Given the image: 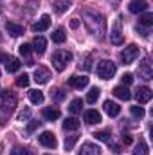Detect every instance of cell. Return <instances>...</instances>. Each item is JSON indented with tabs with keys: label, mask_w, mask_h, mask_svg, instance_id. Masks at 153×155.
I'll list each match as a JSON object with an SVG mask.
<instances>
[{
	"label": "cell",
	"mask_w": 153,
	"mask_h": 155,
	"mask_svg": "<svg viewBox=\"0 0 153 155\" xmlns=\"http://www.w3.org/2000/svg\"><path fill=\"white\" fill-rule=\"evenodd\" d=\"M70 61H72V52H70V51H56V52L52 54V67H54L58 72L65 71V67H67Z\"/></svg>",
	"instance_id": "1"
},
{
	"label": "cell",
	"mask_w": 153,
	"mask_h": 155,
	"mask_svg": "<svg viewBox=\"0 0 153 155\" xmlns=\"http://www.w3.org/2000/svg\"><path fill=\"white\" fill-rule=\"evenodd\" d=\"M96 71H97V76L101 79H112L115 76V72H117V67H115V63L112 60H101L97 63Z\"/></svg>",
	"instance_id": "2"
},
{
	"label": "cell",
	"mask_w": 153,
	"mask_h": 155,
	"mask_svg": "<svg viewBox=\"0 0 153 155\" xmlns=\"http://www.w3.org/2000/svg\"><path fill=\"white\" fill-rule=\"evenodd\" d=\"M16 107V96L13 92H2L0 94V108L5 110V112H11L13 108Z\"/></svg>",
	"instance_id": "3"
},
{
	"label": "cell",
	"mask_w": 153,
	"mask_h": 155,
	"mask_svg": "<svg viewBox=\"0 0 153 155\" xmlns=\"http://www.w3.org/2000/svg\"><path fill=\"white\" fill-rule=\"evenodd\" d=\"M137 58H139V47H137V45H128V47L121 52V60H122L124 65L133 63Z\"/></svg>",
	"instance_id": "4"
},
{
	"label": "cell",
	"mask_w": 153,
	"mask_h": 155,
	"mask_svg": "<svg viewBox=\"0 0 153 155\" xmlns=\"http://www.w3.org/2000/svg\"><path fill=\"white\" fill-rule=\"evenodd\" d=\"M38 143L41 146H45V148H56L58 146V141H56V135L52 134V132H41L38 135Z\"/></svg>",
	"instance_id": "5"
},
{
	"label": "cell",
	"mask_w": 153,
	"mask_h": 155,
	"mask_svg": "<svg viewBox=\"0 0 153 155\" xmlns=\"http://www.w3.org/2000/svg\"><path fill=\"white\" fill-rule=\"evenodd\" d=\"M49 79H50L49 69H45V67H36V69H34V81H36L38 85L49 83Z\"/></svg>",
	"instance_id": "6"
},
{
	"label": "cell",
	"mask_w": 153,
	"mask_h": 155,
	"mask_svg": "<svg viewBox=\"0 0 153 155\" xmlns=\"http://www.w3.org/2000/svg\"><path fill=\"white\" fill-rule=\"evenodd\" d=\"M151 96H153V92H151V88H148V87H139V90L135 92V97H137V101L141 105L148 103L151 99Z\"/></svg>",
	"instance_id": "7"
},
{
	"label": "cell",
	"mask_w": 153,
	"mask_h": 155,
	"mask_svg": "<svg viewBox=\"0 0 153 155\" xmlns=\"http://www.w3.org/2000/svg\"><path fill=\"white\" fill-rule=\"evenodd\" d=\"M148 2L146 0H132L130 4H128V9H130V13H144V11H148Z\"/></svg>",
	"instance_id": "8"
},
{
	"label": "cell",
	"mask_w": 153,
	"mask_h": 155,
	"mask_svg": "<svg viewBox=\"0 0 153 155\" xmlns=\"http://www.w3.org/2000/svg\"><path fill=\"white\" fill-rule=\"evenodd\" d=\"M49 25H50V16H49V15H43L38 22H34V24H33V31H34V33L47 31V29H49Z\"/></svg>",
	"instance_id": "9"
},
{
	"label": "cell",
	"mask_w": 153,
	"mask_h": 155,
	"mask_svg": "<svg viewBox=\"0 0 153 155\" xmlns=\"http://www.w3.org/2000/svg\"><path fill=\"white\" fill-rule=\"evenodd\" d=\"M77 155H101V148L94 143H85Z\"/></svg>",
	"instance_id": "10"
},
{
	"label": "cell",
	"mask_w": 153,
	"mask_h": 155,
	"mask_svg": "<svg viewBox=\"0 0 153 155\" xmlns=\"http://www.w3.org/2000/svg\"><path fill=\"white\" fill-rule=\"evenodd\" d=\"M139 78H142V79H146V81L153 79V69H151V65H150L148 60L139 65Z\"/></svg>",
	"instance_id": "11"
},
{
	"label": "cell",
	"mask_w": 153,
	"mask_h": 155,
	"mask_svg": "<svg viewBox=\"0 0 153 155\" xmlns=\"http://www.w3.org/2000/svg\"><path fill=\"white\" fill-rule=\"evenodd\" d=\"M88 85V78L86 76H70L69 78V87L72 88H83Z\"/></svg>",
	"instance_id": "12"
},
{
	"label": "cell",
	"mask_w": 153,
	"mask_h": 155,
	"mask_svg": "<svg viewBox=\"0 0 153 155\" xmlns=\"http://www.w3.org/2000/svg\"><path fill=\"white\" fill-rule=\"evenodd\" d=\"M45 49H47V40L43 38V36H36V38L33 40V51L36 52V54H43L45 52Z\"/></svg>",
	"instance_id": "13"
},
{
	"label": "cell",
	"mask_w": 153,
	"mask_h": 155,
	"mask_svg": "<svg viewBox=\"0 0 153 155\" xmlns=\"http://www.w3.org/2000/svg\"><path fill=\"white\" fill-rule=\"evenodd\" d=\"M112 94H114L115 97H119V99H122V101H128L130 97H132V92L124 87V85H119V87H115L114 90H112Z\"/></svg>",
	"instance_id": "14"
},
{
	"label": "cell",
	"mask_w": 153,
	"mask_h": 155,
	"mask_svg": "<svg viewBox=\"0 0 153 155\" xmlns=\"http://www.w3.org/2000/svg\"><path fill=\"white\" fill-rule=\"evenodd\" d=\"M103 108H105V112H106L110 117H117L119 114H121V107H119L117 103H114V101H105Z\"/></svg>",
	"instance_id": "15"
},
{
	"label": "cell",
	"mask_w": 153,
	"mask_h": 155,
	"mask_svg": "<svg viewBox=\"0 0 153 155\" xmlns=\"http://www.w3.org/2000/svg\"><path fill=\"white\" fill-rule=\"evenodd\" d=\"M41 116H43L45 121H56V119L60 117V110L54 108V107H45V108L41 110Z\"/></svg>",
	"instance_id": "16"
},
{
	"label": "cell",
	"mask_w": 153,
	"mask_h": 155,
	"mask_svg": "<svg viewBox=\"0 0 153 155\" xmlns=\"http://www.w3.org/2000/svg\"><path fill=\"white\" fill-rule=\"evenodd\" d=\"M5 31L11 35V36H20V35H24V27L20 25V24H15V22H7L5 24Z\"/></svg>",
	"instance_id": "17"
},
{
	"label": "cell",
	"mask_w": 153,
	"mask_h": 155,
	"mask_svg": "<svg viewBox=\"0 0 153 155\" xmlns=\"http://www.w3.org/2000/svg\"><path fill=\"white\" fill-rule=\"evenodd\" d=\"M85 121L88 124H97V123H101V114L97 110H86L85 112Z\"/></svg>",
	"instance_id": "18"
},
{
	"label": "cell",
	"mask_w": 153,
	"mask_h": 155,
	"mask_svg": "<svg viewBox=\"0 0 153 155\" xmlns=\"http://www.w3.org/2000/svg\"><path fill=\"white\" fill-rule=\"evenodd\" d=\"M20 67H22V63H20L18 58H7V60H5V69H7V72H18Z\"/></svg>",
	"instance_id": "19"
},
{
	"label": "cell",
	"mask_w": 153,
	"mask_h": 155,
	"mask_svg": "<svg viewBox=\"0 0 153 155\" xmlns=\"http://www.w3.org/2000/svg\"><path fill=\"white\" fill-rule=\"evenodd\" d=\"M67 40V35H65V29L63 27H58L54 33H52V41L54 43H63Z\"/></svg>",
	"instance_id": "20"
},
{
	"label": "cell",
	"mask_w": 153,
	"mask_h": 155,
	"mask_svg": "<svg viewBox=\"0 0 153 155\" xmlns=\"http://www.w3.org/2000/svg\"><path fill=\"white\" fill-rule=\"evenodd\" d=\"M29 99L34 105H41L43 103V92L41 90H29Z\"/></svg>",
	"instance_id": "21"
},
{
	"label": "cell",
	"mask_w": 153,
	"mask_h": 155,
	"mask_svg": "<svg viewBox=\"0 0 153 155\" xmlns=\"http://www.w3.org/2000/svg\"><path fill=\"white\" fill-rule=\"evenodd\" d=\"M99 94H101V90L97 88V87H92L90 90H88V94H86V103H96L97 99H99Z\"/></svg>",
	"instance_id": "22"
},
{
	"label": "cell",
	"mask_w": 153,
	"mask_h": 155,
	"mask_svg": "<svg viewBox=\"0 0 153 155\" xmlns=\"http://www.w3.org/2000/svg\"><path fill=\"white\" fill-rule=\"evenodd\" d=\"M63 128L65 130H77L79 128V119H76V117H67L63 121Z\"/></svg>",
	"instance_id": "23"
},
{
	"label": "cell",
	"mask_w": 153,
	"mask_h": 155,
	"mask_svg": "<svg viewBox=\"0 0 153 155\" xmlns=\"http://www.w3.org/2000/svg\"><path fill=\"white\" fill-rule=\"evenodd\" d=\"M69 7H70V2H69V0H56V2H54V11L60 13V15L65 13Z\"/></svg>",
	"instance_id": "24"
},
{
	"label": "cell",
	"mask_w": 153,
	"mask_h": 155,
	"mask_svg": "<svg viewBox=\"0 0 153 155\" xmlns=\"http://www.w3.org/2000/svg\"><path fill=\"white\" fill-rule=\"evenodd\" d=\"M133 155H150V148H148V144H146L144 141H139V144H137L135 150H133Z\"/></svg>",
	"instance_id": "25"
},
{
	"label": "cell",
	"mask_w": 153,
	"mask_h": 155,
	"mask_svg": "<svg viewBox=\"0 0 153 155\" xmlns=\"http://www.w3.org/2000/svg\"><path fill=\"white\" fill-rule=\"evenodd\" d=\"M122 40H124V36H122V35H121V31L115 27L114 31L110 33V41H112L114 45H121V43H122Z\"/></svg>",
	"instance_id": "26"
},
{
	"label": "cell",
	"mask_w": 153,
	"mask_h": 155,
	"mask_svg": "<svg viewBox=\"0 0 153 155\" xmlns=\"http://www.w3.org/2000/svg\"><path fill=\"white\" fill-rule=\"evenodd\" d=\"M76 143H77V135H67V137H65V150L70 152Z\"/></svg>",
	"instance_id": "27"
},
{
	"label": "cell",
	"mask_w": 153,
	"mask_h": 155,
	"mask_svg": "<svg viewBox=\"0 0 153 155\" xmlns=\"http://www.w3.org/2000/svg\"><path fill=\"white\" fill-rule=\"evenodd\" d=\"M81 108H83V101H81V99H74V101L70 103V107H69V110H70L72 114H79Z\"/></svg>",
	"instance_id": "28"
},
{
	"label": "cell",
	"mask_w": 153,
	"mask_h": 155,
	"mask_svg": "<svg viewBox=\"0 0 153 155\" xmlns=\"http://www.w3.org/2000/svg\"><path fill=\"white\" fill-rule=\"evenodd\" d=\"M139 22H141V25H146V27H150V25H153V15H151V13H146V15H142V16L139 18Z\"/></svg>",
	"instance_id": "29"
},
{
	"label": "cell",
	"mask_w": 153,
	"mask_h": 155,
	"mask_svg": "<svg viewBox=\"0 0 153 155\" xmlns=\"http://www.w3.org/2000/svg\"><path fill=\"white\" fill-rule=\"evenodd\" d=\"M94 135H96L97 141H103V143H110V139H112V137H110V132H105V130H103V132H97V134H94Z\"/></svg>",
	"instance_id": "30"
},
{
	"label": "cell",
	"mask_w": 153,
	"mask_h": 155,
	"mask_svg": "<svg viewBox=\"0 0 153 155\" xmlns=\"http://www.w3.org/2000/svg\"><path fill=\"white\" fill-rule=\"evenodd\" d=\"M130 112H132V116L137 117V119H142V117H144V108H142V107H132Z\"/></svg>",
	"instance_id": "31"
},
{
	"label": "cell",
	"mask_w": 153,
	"mask_h": 155,
	"mask_svg": "<svg viewBox=\"0 0 153 155\" xmlns=\"http://www.w3.org/2000/svg\"><path fill=\"white\" fill-rule=\"evenodd\" d=\"M31 51H33V49H31V45H29V43H22V45L18 47V52H20L22 56H25V58L31 54Z\"/></svg>",
	"instance_id": "32"
},
{
	"label": "cell",
	"mask_w": 153,
	"mask_h": 155,
	"mask_svg": "<svg viewBox=\"0 0 153 155\" xmlns=\"http://www.w3.org/2000/svg\"><path fill=\"white\" fill-rule=\"evenodd\" d=\"M29 81H31V79H29L27 74H20V76L16 78V85H18V87H27Z\"/></svg>",
	"instance_id": "33"
},
{
	"label": "cell",
	"mask_w": 153,
	"mask_h": 155,
	"mask_svg": "<svg viewBox=\"0 0 153 155\" xmlns=\"http://www.w3.org/2000/svg\"><path fill=\"white\" fill-rule=\"evenodd\" d=\"M11 155H34L29 148H13L11 150Z\"/></svg>",
	"instance_id": "34"
},
{
	"label": "cell",
	"mask_w": 153,
	"mask_h": 155,
	"mask_svg": "<svg viewBox=\"0 0 153 155\" xmlns=\"http://www.w3.org/2000/svg\"><path fill=\"white\" fill-rule=\"evenodd\" d=\"M63 97H65V90H63V88H58V90L54 92V99H56V101H61Z\"/></svg>",
	"instance_id": "35"
},
{
	"label": "cell",
	"mask_w": 153,
	"mask_h": 155,
	"mask_svg": "<svg viewBox=\"0 0 153 155\" xmlns=\"http://www.w3.org/2000/svg\"><path fill=\"white\" fill-rule=\"evenodd\" d=\"M121 79H122V85H132V81H133V76L126 72V74H122V78H121Z\"/></svg>",
	"instance_id": "36"
},
{
	"label": "cell",
	"mask_w": 153,
	"mask_h": 155,
	"mask_svg": "<svg viewBox=\"0 0 153 155\" xmlns=\"http://www.w3.org/2000/svg\"><path fill=\"white\" fill-rule=\"evenodd\" d=\"M40 124H41V123H40V121H33V123H31V124H29V126H27V134H33V132H34V130H36V128H38Z\"/></svg>",
	"instance_id": "37"
},
{
	"label": "cell",
	"mask_w": 153,
	"mask_h": 155,
	"mask_svg": "<svg viewBox=\"0 0 153 155\" xmlns=\"http://www.w3.org/2000/svg\"><path fill=\"white\" fill-rule=\"evenodd\" d=\"M122 143H124V144H132V135H130V134H124V135H122Z\"/></svg>",
	"instance_id": "38"
},
{
	"label": "cell",
	"mask_w": 153,
	"mask_h": 155,
	"mask_svg": "<svg viewBox=\"0 0 153 155\" xmlns=\"http://www.w3.org/2000/svg\"><path fill=\"white\" fill-rule=\"evenodd\" d=\"M29 114H31L29 110H24V112H20V114H18V119H20V121H24V119H27V117H29Z\"/></svg>",
	"instance_id": "39"
},
{
	"label": "cell",
	"mask_w": 153,
	"mask_h": 155,
	"mask_svg": "<svg viewBox=\"0 0 153 155\" xmlns=\"http://www.w3.org/2000/svg\"><path fill=\"white\" fill-rule=\"evenodd\" d=\"M70 27H72V29H77V27H79V20H77V18H72V20H70Z\"/></svg>",
	"instance_id": "40"
},
{
	"label": "cell",
	"mask_w": 153,
	"mask_h": 155,
	"mask_svg": "<svg viewBox=\"0 0 153 155\" xmlns=\"http://www.w3.org/2000/svg\"><path fill=\"white\" fill-rule=\"evenodd\" d=\"M7 58H9L7 54H4V52H0V61H4V63H5V60H7Z\"/></svg>",
	"instance_id": "41"
}]
</instances>
